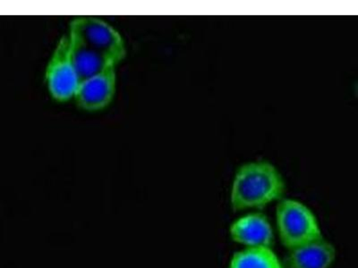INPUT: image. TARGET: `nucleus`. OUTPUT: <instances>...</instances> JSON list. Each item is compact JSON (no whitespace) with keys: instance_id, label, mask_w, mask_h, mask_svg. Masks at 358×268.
<instances>
[{"instance_id":"nucleus-1","label":"nucleus","mask_w":358,"mask_h":268,"mask_svg":"<svg viewBox=\"0 0 358 268\" xmlns=\"http://www.w3.org/2000/svg\"><path fill=\"white\" fill-rule=\"evenodd\" d=\"M286 181L273 163L259 159L236 169L229 193V205L235 212L262 211L285 198Z\"/></svg>"},{"instance_id":"nucleus-2","label":"nucleus","mask_w":358,"mask_h":268,"mask_svg":"<svg viewBox=\"0 0 358 268\" xmlns=\"http://www.w3.org/2000/svg\"><path fill=\"white\" fill-rule=\"evenodd\" d=\"M276 204L275 234L287 251L324 235L317 216L302 201L283 198Z\"/></svg>"},{"instance_id":"nucleus-3","label":"nucleus","mask_w":358,"mask_h":268,"mask_svg":"<svg viewBox=\"0 0 358 268\" xmlns=\"http://www.w3.org/2000/svg\"><path fill=\"white\" fill-rule=\"evenodd\" d=\"M69 36L107 57L115 65L117 66L126 57L122 37L101 19L86 17L73 19L70 22Z\"/></svg>"},{"instance_id":"nucleus-4","label":"nucleus","mask_w":358,"mask_h":268,"mask_svg":"<svg viewBox=\"0 0 358 268\" xmlns=\"http://www.w3.org/2000/svg\"><path fill=\"white\" fill-rule=\"evenodd\" d=\"M45 78L54 100L65 102L75 97L80 81L73 66L69 36L57 43L49 63Z\"/></svg>"},{"instance_id":"nucleus-5","label":"nucleus","mask_w":358,"mask_h":268,"mask_svg":"<svg viewBox=\"0 0 358 268\" xmlns=\"http://www.w3.org/2000/svg\"><path fill=\"white\" fill-rule=\"evenodd\" d=\"M230 239L242 248L273 247L275 231L263 211L245 212L230 223Z\"/></svg>"},{"instance_id":"nucleus-6","label":"nucleus","mask_w":358,"mask_h":268,"mask_svg":"<svg viewBox=\"0 0 358 268\" xmlns=\"http://www.w3.org/2000/svg\"><path fill=\"white\" fill-rule=\"evenodd\" d=\"M116 66H108L98 75L80 82L73 97L78 107L90 112L106 108L116 94Z\"/></svg>"},{"instance_id":"nucleus-7","label":"nucleus","mask_w":358,"mask_h":268,"mask_svg":"<svg viewBox=\"0 0 358 268\" xmlns=\"http://www.w3.org/2000/svg\"><path fill=\"white\" fill-rule=\"evenodd\" d=\"M334 242L324 235L287 251V268H331L337 260Z\"/></svg>"},{"instance_id":"nucleus-8","label":"nucleus","mask_w":358,"mask_h":268,"mask_svg":"<svg viewBox=\"0 0 358 268\" xmlns=\"http://www.w3.org/2000/svg\"><path fill=\"white\" fill-rule=\"evenodd\" d=\"M228 268H286L273 247L242 248L230 258Z\"/></svg>"}]
</instances>
